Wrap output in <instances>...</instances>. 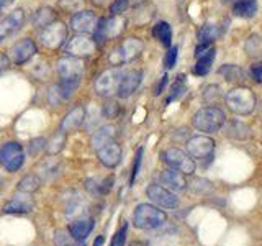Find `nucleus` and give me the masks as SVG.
I'll list each match as a JSON object with an SVG mask.
<instances>
[{
  "mask_svg": "<svg viewBox=\"0 0 262 246\" xmlns=\"http://www.w3.org/2000/svg\"><path fill=\"white\" fill-rule=\"evenodd\" d=\"M192 123L203 133H216L226 123V113L220 107H203L193 115Z\"/></svg>",
  "mask_w": 262,
  "mask_h": 246,
  "instance_id": "1",
  "label": "nucleus"
},
{
  "mask_svg": "<svg viewBox=\"0 0 262 246\" xmlns=\"http://www.w3.org/2000/svg\"><path fill=\"white\" fill-rule=\"evenodd\" d=\"M167 215L152 203H139L133 212V223L141 230H156L166 223Z\"/></svg>",
  "mask_w": 262,
  "mask_h": 246,
  "instance_id": "2",
  "label": "nucleus"
},
{
  "mask_svg": "<svg viewBox=\"0 0 262 246\" xmlns=\"http://www.w3.org/2000/svg\"><path fill=\"white\" fill-rule=\"evenodd\" d=\"M228 109L236 115H249L256 109V95L249 87H236L225 97Z\"/></svg>",
  "mask_w": 262,
  "mask_h": 246,
  "instance_id": "3",
  "label": "nucleus"
},
{
  "mask_svg": "<svg viewBox=\"0 0 262 246\" xmlns=\"http://www.w3.org/2000/svg\"><path fill=\"white\" fill-rule=\"evenodd\" d=\"M143 49H144V43L141 39L129 36L126 39H123L117 48H113V51L108 56V61L112 66H121V64L131 63V61H135L136 57L141 56Z\"/></svg>",
  "mask_w": 262,
  "mask_h": 246,
  "instance_id": "4",
  "label": "nucleus"
},
{
  "mask_svg": "<svg viewBox=\"0 0 262 246\" xmlns=\"http://www.w3.org/2000/svg\"><path fill=\"white\" fill-rule=\"evenodd\" d=\"M123 76H125V71L120 69L118 66L103 71L95 80V86H94L95 92L102 97H110L113 94H117Z\"/></svg>",
  "mask_w": 262,
  "mask_h": 246,
  "instance_id": "5",
  "label": "nucleus"
},
{
  "mask_svg": "<svg viewBox=\"0 0 262 246\" xmlns=\"http://www.w3.org/2000/svg\"><path fill=\"white\" fill-rule=\"evenodd\" d=\"M125 25L126 22L120 15H113L112 18H100L95 27V39L100 41V43H105L106 39L118 38L123 30H125Z\"/></svg>",
  "mask_w": 262,
  "mask_h": 246,
  "instance_id": "6",
  "label": "nucleus"
},
{
  "mask_svg": "<svg viewBox=\"0 0 262 246\" xmlns=\"http://www.w3.org/2000/svg\"><path fill=\"white\" fill-rule=\"evenodd\" d=\"M0 164L8 172H16L25 164V154L21 145L8 141L0 148Z\"/></svg>",
  "mask_w": 262,
  "mask_h": 246,
  "instance_id": "7",
  "label": "nucleus"
},
{
  "mask_svg": "<svg viewBox=\"0 0 262 246\" xmlns=\"http://www.w3.org/2000/svg\"><path fill=\"white\" fill-rule=\"evenodd\" d=\"M162 159L172 169L180 171L182 174H193L195 172V161L187 153H184L179 148H169L162 153Z\"/></svg>",
  "mask_w": 262,
  "mask_h": 246,
  "instance_id": "8",
  "label": "nucleus"
},
{
  "mask_svg": "<svg viewBox=\"0 0 262 246\" xmlns=\"http://www.w3.org/2000/svg\"><path fill=\"white\" fill-rule=\"evenodd\" d=\"M68 38V28L62 22H53L43 28L39 35L41 43L48 49H57Z\"/></svg>",
  "mask_w": 262,
  "mask_h": 246,
  "instance_id": "9",
  "label": "nucleus"
},
{
  "mask_svg": "<svg viewBox=\"0 0 262 246\" xmlns=\"http://www.w3.org/2000/svg\"><path fill=\"white\" fill-rule=\"evenodd\" d=\"M185 148H187V154L190 156V158L205 159V158H210L213 151H215V139L207 135H196L188 139Z\"/></svg>",
  "mask_w": 262,
  "mask_h": 246,
  "instance_id": "10",
  "label": "nucleus"
},
{
  "mask_svg": "<svg viewBox=\"0 0 262 246\" xmlns=\"http://www.w3.org/2000/svg\"><path fill=\"white\" fill-rule=\"evenodd\" d=\"M146 195L149 197V200L159 207L164 209H176L179 207V197L170 192L169 189L162 187L161 184H151L146 189Z\"/></svg>",
  "mask_w": 262,
  "mask_h": 246,
  "instance_id": "11",
  "label": "nucleus"
},
{
  "mask_svg": "<svg viewBox=\"0 0 262 246\" xmlns=\"http://www.w3.org/2000/svg\"><path fill=\"white\" fill-rule=\"evenodd\" d=\"M36 54V45L30 38H25L16 41V43L8 49V59L13 64H25L28 63L33 56Z\"/></svg>",
  "mask_w": 262,
  "mask_h": 246,
  "instance_id": "12",
  "label": "nucleus"
},
{
  "mask_svg": "<svg viewBox=\"0 0 262 246\" xmlns=\"http://www.w3.org/2000/svg\"><path fill=\"white\" fill-rule=\"evenodd\" d=\"M97 49L95 39L89 38L87 35H79L69 39L68 43V53L74 57H84V56H92Z\"/></svg>",
  "mask_w": 262,
  "mask_h": 246,
  "instance_id": "13",
  "label": "nucleus"
},
{
  "mask_svg": "<svg viewBox=\"0 0 262 246\" xmlns=\"http://www.w3.org/2000/svg\"><path fill=\"white\" fill-rule=\"evenodd\" d=\"M57 74L61 79H82L84 74V63L79 57H62L57 61Z\"/></svg>",
  "mask_w": 262,
  "mask_h": 246,
  "instance_id": "14",
  "label": "nucleus"
},
{
  "mask_svg": "<svg viewBox=\"0 0 262 246\" xmlns=\"http://www.w3.org/2000/svg\"><path fill=\"white\" fill-rule=\"evenodd\" d=\"M97 158L105 168H110V169L117 168L120 164V161H121V146L112 139V141L103 145L102 148H98Z\"/></svg>",
  "mask_w": 262,
  "mask_h": 246,
  "instance_id": "15",
  "label": "nucleus"
},
{
  "mask_svg": "<svg viewBox=\"0 0 262 246\" xmlns=\"http://www.w3.org/2000/svg\"><path fill=\"white\" fill-rule=\"evenodd\" d=\"M97 23L98 16L92 10H82L71 18V28L77 33H82V35H87V33L95 31Z\"/></svg>",
  "mask_w": 262,
  "mask_h": 246,
  "instance_id": "16",
  "label": "nucleus"
},
{
  "mask_svg": "<svg viewBox=\"0 0 262 246\" xmlns=\"http://www.w3.org/2000/svg\"><path fill=\"white\" fill-rule=\"evenodd\" d=\"M159 182L162 187L169 189L170 192H184L187 189V180L185 174H182L177 169H166L161 172L159 176Z\"/></svg>",
  "mask_w": 262,
  "mask_h": 246,
  "instance_id": "17",
  "label": "nucleus"
},
{
  "mask_svg": "<svg viewBox=\"0 0 262 246\" xmlns=\"http://www.w3.org/2000/svg\"><path fill=\"white\" fill-rule=\"evenodd\" d=\"M143 80V72L138 71V69H133V71H128L125 72V76H123L121 82H120V87H118V97L121 98H126L129 95H133L136 92V89L139 87Z\"/></svg>",
  "mask_w": 262,
  "mask_h": 246,
  "instance_id": "18",
  "label": "nucleus"
},
{
  "mask_svg": "<svg viewBox=\"0 0 262 246\" xmlns=\"http://www.w3.org/2000/svg\"><path fill=\"white\" fill-rule=\"evenodd\" d=\"M85 120V107L84 105H77L74 107L69 113L66 115L61 121V131L62 133H71V131H76L82 127V123Z\"/></svg>",
  "mask_w": 262,
  "mask_h": 246,
  "instance_id": "19",
  "label": "nucleus"
},
{
  "mask_svg": "<svg viewBox=\"0 0 262 246\" xmlns=\"http://www.w3.org/2000/svg\"><path fill=\"white\" fill-rule=\"evenodd\" d=\"M33 207H35V202H33L30 194L21 192V194L13 195V199L8 200L4 205V212L5 213H28L33 210Z\"/></svg>",
  "mask_w": 262,
  "mask_h": 246,
  "instance_id": "20",
  "label": "nucleus"
},
{
  "mask_svg": "<svg viewBox=\"0 0 262 246\" xmlns=\"http://www.w3.org/2000/svg\"><path fill=\"white\" fill-rule=\"evenodd\" d=\"M23 23H25V12L21 8L13 10L5 20H2V23H0V35L4 36V35H8V33L20 30L23 27Z\"/></svg>",
  "mask_w": 262,
  "mask_h": 246,
  "instance_id": "21",
  "label": "nucleus"
},
{
  "mask_svg": "<svg viewBox=\"0 0 262 246\" xmlns=\"http://www.w3.org/2000/svg\"><path fill=\"white\" fill-rule=\"evenodd\" d=\"M95 223L92 218H84V220H77L74 221V223L69 225V233L72 236V240H77V241H82L85 240V238L92 233Z\"/></svg>",
  "mask_w": 262,
  "mask_h": 246,
  "instance_id": "22",
  "label": "nucleus"
},
{
  "mask_svg": "<svg viewBox=\"0 0 262 246\" xmlns=\"http://www.w3.org/2000/svg\"><path fill=\"white\" fill-rule=\"evenodd\" d=\"M115 133H117V128L113 125H105V127H100L95 133L92 135V139H90V145L92 148H95V151L98 148H102L103 145H106L108 141H112Z\"/></svg>",
  "mask_w": 262,
  "mask_h": 246,
  "instance_id": "23",
  "label": "nucleus"
},
{
  "mask_svg": "<svg viewBox=\"0 0 262 246\" xmlns=\"http://www.w3.org/2000/svg\"><path fill=\"white\" fill-rule=\"evenodd\" d=\"M59 169H61V162L54 156H49V158L43 159L38 164V176L41 179H51L59 172Z\"/></svg>",
  "mask_w": 262,
  "mask_h": 246,
  "instance_id": "24",
  "label": "nucleus"
},
{
  "mask_svg": "<svg viewBox=\"0 0 262 246\" xmlns=\"http://www.w3.org/2000/svg\"><path fill=\"white\" fill-rule=\"evenodd\" d=\"M115 182V177L108 176L103 180H97V179H87L85 180V189L92 194V195H103L108 194V191L112 189V184Z\"/></svg>",
  "mask_w": 262,
  "mask_h": 246,
  "instance_id": "25",
  "label": "nucleus"
},
{
  "mask_svg": "<svg viewBox=\"0 0 262 246\" xmlns=\"http://www.w3.org/2000/svg\"><path fill=\"white\" fill-rule=\"evenodd\" d=\"M215 53H216L215 48L211 46L207 53L196 57V64L193 66V74H196V76H207L211 69L213 59H215Z\"/></svg>",
  "mask_w": 262,
  "mask_h": 246,
  "instance_id": "26",
  "label": "nucleus"
},
{
  "mask_svg": "<svg viewBox=\"0 0 262 246\" xmlns=\"http://www.w3.org/2000/svg\"><path fill=\"white\" fill-rule=\"evenodd\" d=\"M152 36L159 39V43L166 48H170L172 43V28L167 22H158L152 27Z\"/></svg>",
  "mask_w": 262,
  "mask_h": 246,
  "instance_id": "27",
  "label": "nucleus"
},
{
  "mask_svg": "<svg viewBox=\"0 0 262 246\" xmlns=\"http://www.w3.org/2000/svg\"><path fill=\"white\" fill-rule=\"evenodd\" d=\"M257 12V0H237L233 5V13L241 18H249Z\"/></svg>",
  "mask_w": 262,
  "mask_h": 246,
  "instance_id": "28",
  "label": "nucleus"
},
{
  "mask_svg": "<svg viewBox=\"0 0 262 246\" xmlns=\"http://www.w3.org/2000/svg\"><path fill=\"white\" fill-rule=\"evenodd\" d=\"M53 22H56V12L51 7L38 8V12L35 13V16H33V25H35V27H39V28H45Z\"/></svg>",
  "mask_w": 262,
  "mask_h": 246,
  "instance_id": "29",
  "label": "nucleus"
},
{
  "mask_svg": "<svg viewBox=\"0 0 262 246\" xmlns=\"http://www.w3.org/2000/svg\"><path fill=\"white\" fill-rule=\"evenodd\" d=\"M220 35H221V31L215 27V25L207 23L199 30V33H196V39H199L200 45H211Z\"/></svg>",
  "mask_w": 262,
  "mask_h": 246,
  "instance_id": "30",
  "label": "nucleus"
},
{
  "mask_svg": "<svg viewBox=\"0 0 262 246\" xmlns=\"http://www.w3.org/2000/svg\"><path fill=\"white\" fill-rule=\"evenodd\" d=\"M66 146V133H62V131H57V133H54L51 138L46 141V146L45 150L49 156H56L59 154Z\"/></svg>",
  "mask_w": 262,
  "mask_h": 246,
  "instance_id": "31",
  "label": "nucleus"
},
{
  "mask_svg": "<svg viewBox=\"0 0 262 246\" xmlns=\"http://www.w3.org/2000/svg\"><path fill=\"white\" fill-rule=\"evenodd\" d=\"M39 187H41V177L38 174H28V176L21 177L18 186H16V191L33 194V192H36Z\"/></svg>",
  "mask_w": 262,
  "mask_h": 246,
  "instance_id": "32",
  "label": "nucleus"
},
{
  "mask_svg": "<svg viewBox=\"0 0 262 246\" xmlns=\"http://www.w3.org/2000/svg\"><path fill=\"white\" fill-rule=\"evenodd\" d=\"M244 51L251 57L262 56V36L260 35H251L244 43Z\"/></svg>",
  "mask_w": 262,
  "mask_h": 246,
  "instance_id": "33",
  "label": "nucleus"
},
{
  "mask_svg": "<svg viewBox=\"0 0 262 246\" xmlns=\"http://www.w3.org/2000/svg\"><path fill=\"white\" fill-rule=\"evenodd\" d=\"M218 72L226 80H229V82H234V80H241L243 79V71H241V68H239V66H234V64H225V66H221Z\"/></svg>",
  "mask_w": 262,
  "mask_h": 246,
  "instance_id": "34",
  "label": "nucleus"
},
{
  "mask_svg": "<svg viewBox=\"0 0 262 246\" xmlns=\"http://www.w3.org/2000/svg\"><path fill=\"white\" fill-rule=\"evenodd\" d=\"M228 135L236 139H244L251 135V130L241 121H231V125L228 128Z\"/></svg>",
  "mask_w": 262,
  "mask_h": 246,
  "instance_id": "35",
  "label": "nucleus"
},
{
  "mask_svg": "<svg viewBox=\"0 0 262 246\" xmlns=\"http://www.w3.org/2000/svg\"><path fill=\"white\" fill-rule=\"evenodd\" d=\"M57 5L68 13H79L85 7V0H57Z\"/></svg>",
  "mask_w": 262,
  "mask_h": 246,
  "instance_id": "36",
  "label": "nucleus"
},
{
  "mask_svg": "<svg viewBox=\"0 0 262 246\" xmlns=\"http://www.w3.org/2000/svg\"><path fill=\"white\" fill-rule=\"evenodd\" d=\"M184 94H185V76H179L177 80L170 87V95L167 98V104L176 100V98H179V97H182Z\"/></svg>",
  "mask_w": 262,
  "mask_h": 246,
  "instance_id": "37",
  "label": "nucleus"
},
{
  "mask_svg": "<svg viewBox=\"0 0 262 246\" xmlns=\"http://www.w3.org/2000/svg\"><path fill=\"white\" fill-rule=\"evenodd\" d=\"M31 72H33V76L38 77V79H46L49 76V64L45 59L38 57V59L33 63Z\"/></svg>",
  "mask_w": 262,
  "mask_h": 246,
  "instance_id": "38",
  "label": "nucleus"
},
{
  "mask_svg": "<svg viewBox=\"0 0 262 246\" xmlns=\"http://www.w3.org/2000/svg\"><path fill=\"white\" fill-rule=\"evenodd\" d=\"M126 235H128V223H123L118 232L115 233L113 240H112V244L110 246H125V241H126Z\"/></svg>",
  "mask_w": 262,
  "mask_h": 246,
  "instance_id": "39",
  "label": "nucleus"
},
{
  "mask_svg": "<svg viewBox=\"0 0 262 246\" xmlns=\"http://www.w3.org/2000/svg\"><path fill=\"white\" fill-rule=\"evenodd\" d=\"M141 161H143V148H139L136 151V156H135V162H133V169H131V177H129V186L135 184L136 180V176L139 169H141Z\"/></svg>",
  "mask_w": 262,
  "mask_h": 246,
  "instance_id": "40",
  "label": "nucleus"
},
{
  "mask_svg": "<svg viewBox=\"0 0 262 246\" xmlns=\"http://www.w3.org/2000/svg\"><path fill=\"white\" fill-rule=\"evenodd\" d=\"M118 113H120V107H118L117 102H113V100L106 102L103 105V109H102V115L105 118H117Z\"/></svg>",
  "mask_w": 262,
  "mask_h": 246,
  "instance_id": "41",
  "label": "nucleus"
},
{
  "mask_svg": "<svg viewBox=\"0 0 262 246\" xmlns=\"http://www.w3.org/2000/svg\"><path fill=\"white\" fill-rule=\"evenodd\" d=\"M177 54H179V48L177 46H170L169 51L166 53V57H164V66L167 69H172L177 63Z\"/></svg>",
  "mask_w": 262,
  "mask_h": 246,
  "instance_id": "42",
  "label": "nucleus"
},
{
  "mask_svg": "<svg viewBox=\"0 0 262 246\" xmlns=\"http://www.w3.org/2000/svg\"><path fill=\"white\" fill-rule=\"evenodd\" d=\"M45 146H46V139L45 138H35V139H31V143L28 146L30 156H38L39 151L45 150Z\"/></svg>",
  "mask_w": 262,
  "mask_h": 246,
  "instance_id": "43",
  "label": "nucleus"
},
{
  "mask_svg": "<svg viewBox=\"0 0 262 246\" xmlns=\"http://www.w3.org/2000/svg\"><path fill=\"white\" fill-rule=\"evenodd\" d=\"M203 98H205V102H210V104L216 102L220 98V87L218 86H208L203 92Z\"/></svg>",
  "mask_w": 262,
  "mask_h": 246,
  "instance_id": "44",
  "label": "nucleus"
},
{
  "mask_svg": "<svg viewBox=\"0 0 262 246\" xmlns=\"http://www.w3.org/2000/svg\"><path fill=\"white\" fill-rule=\"evenodd\" d=\"M128 7H129V0H113L110 12L113 15H121L123 12H126Z\"/></svg>",
  "mask_w": 262,
  "mask_h": 246,
  "instance_id": "45",
  "label": "nucleus"
},
{
  "mask_svg": "<svg viewBox=\"0 0 262 246\" xmlns=\"http://www.w3.org/2000/svg\"><path fill=\"white\" fill-rule=\"evenodd\" d=\"M72 240L71 233H68L66 230H61V232H56V236H54V243L56 246H68Z\"/></svg>",
  "mask_w": 262,
  "mask_h": 246,
  "instance_id": "46",
  "label": "nucleus"
},
{
  "mask_svg": "<svg viewBox=\"0 0 262 246\" xmlns=\"http://www.w3.org/2000/svg\"><path fill=\"white\" fill-rule=\"evenodd\" d=\"M48 100L51 102V105H57L61 100H62V97H61V92H59V87L53 86L51 89H49V92H48Z\"/></svg>",
  "mask_w": 262,
  "mask_h": 246,
  "instance_id": "47",
  "label": "nucleus"
},
{
  "mask_svg": "<svg viewBox=\"0 0 262 246\" xmlns=\"http://www.w3.org/2000/svg\"><path fill=\"white\" fill-rule=\"evenodd\" d=\"M251 74H252L254 80H256V82H260V84H262V61H260V63H256V64L252 66Z\"/></svg>",
  "mask_w": 262,
  "mask_h": 246,
  "instance_id": "48",
  "label": "nucleus"
},
{
  "mask_svg": "<svg viewBox=\"0 0 262 246\" xmlns=\"http://www.w3.org/2000/svg\"><path fill=\"white\" fill-rule=\"evenodd\" d=\"M167 74H164V76L161 77V80H159V84L156 86V89H154V94L156 95H161L162 92H164V87H166V84H167Z\"/></svg>",
  "mask_w": 262,
  "mask_h": 246,
  "instance_id": "49",
  "label": "nucleus"
},
{
  "mask_svg": "<svg viewBox=\"0 0 262 246\" xmlns=\"http://www.w3.org/2000/svg\"><path fill=\"white\" fill-rule=\"evenodd\" d=\"M8 64H10V59H8V56L4 54V53H0V71L7 69Z\"/></svg>",
  "mask_w": 262,
  "mask_h": 246,
  "instance_id": "50",
  "label": "nucleus"
},
{
  "mask_svg": "<svg viewBox=\"0 0 262 246\" xmlns=\"http://www.w3.org/2000/svg\"><path fill=\"white\" fill-rule=\"evenodd\" d=\"M15 2V0H0V13H2L5 8H8L12 4Z\"/></svg>",
  "mask_w": 262,
  "mask_h": 246,
  "instance_id": "51",
  "label": "nucleus"
},
{
  "mask_svg": "<svg viewBox=\"0 0 262 246\" xmlns=\"http://www.w3.org/2000/svg\"><path fill=\"white\" fill-rule=\"evenodd\" d=\"M128 246H147V241H143V240H135V241H131Z\"/></svg>",
  "mask_w": 262,
  "mask_h": 246,
  "instance_id": "52",
  "label": "nucleus"
},
{
  "mask_svg": "<svg viewBox=\"0 0 262 246\" xmlns=\"http://www.w3.org/2000/svg\"><path fill=\"white\" fill-rule=\"evenodd\" d=\"M103 243H105V236H97V240L94 241V246H103Z\"/></svg>",
  "mask_w": 262,
  "mask_h": 246,
  "instance_id": "53",
  "label": "nucleus"
},
{
  "mask_svg": "<svg viewBox=\"0 0 262 246\" xmlns=\"http://www.w3.org/2000/svg\"><path fill=\"white\" fill-rule=\"evenodd\" d=\"M94 2H95L97 5H103V4L106 2V0H94Z\"/></svg>",
  "mask_w": 262,
  "mask_h": 246,
  "instance_id": "54",
  "label": "nucleus"
},
{
  "mask_svg": "<svg viewBox=\"0 0 262 246\" xmlns=\"http://www.w3.org/2000/svg\"><path fill=\"white\" fill-rule=\"evenodd\" d=\"M68 246H85V244H71V243H69Z\"/></svg>",
  "mask_w": 262,
  "mask_h": 246,
  "instance_id": "55",
  "label": "nucleus"
},
{
  "mask_svg": "<svg viewBox=\"0 0 262 246\" xmlns=\"http://www.w3.org/2000/svg\"><path fill=\"white\" fill-rule=\"evenodd\" d=\"M2 38H4V36H2V35H0V43H2Z\"/></svg>",
  "mask_w": 262,
  "mask_h": 246,
  "instance_id": "56",
  "label": "nucleus"
}]
</instances>
